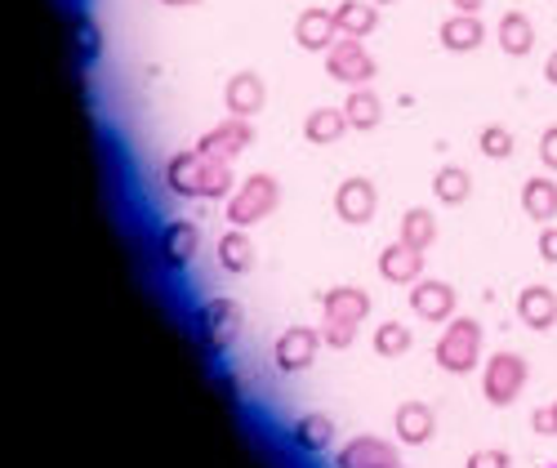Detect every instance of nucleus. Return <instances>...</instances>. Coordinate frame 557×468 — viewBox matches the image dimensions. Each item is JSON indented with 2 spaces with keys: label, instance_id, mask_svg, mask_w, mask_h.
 Wrapping results in <instances>:
<instances>
[{
  "label": "nucleus",
  "instance_id": "obj_1",
  "mask_svg": "<svg viewBox=\"0 0 557 468\" xmlns=\"http://www.w3.org/2000/svg\"><path fill=\"white\" fill-rule=\"evenodd\" d=\"M482 340L486 335H482V321L478 317H450L446 331L437 335L433 357H437V366L446 374H473L478 361H482Z\"/></svg>",
  "mask_w": 557,
  "mask_h": 468
},
{
  "label": "nucleus",
  "instance_id": "obj_2",
  "mask_svg": "<svg viewBox=\"0 0 557 468\" xmlns=\"http://www.w3.org/2000/svg\"><path fill=\"white\" fill-rule=\"evenodd\" d=\"M276 206H282V183H276V174H246L242 183H237V193L227 197V206H223V214H227V223L232 227H255L259 219H268Z\"/></svg>",
  "mask_w": 557,
  "mask_h": 468
},
{
  "label": "nucleus",
  "instance_id": "obj_3",
  "mask_svg": "<svg viewBox=\"0 0 557 468\" xmlns=\"http://www.w3.org/2000/svg\"><path fill=\"white\" fill-rule=\"evenodd\" d=\"M527 380H531V366H527L522 353H508V348L491 353L486 366H482V397L491 406H513L522 397Z\"/></svg>",
  "mask_w": 557,
  "mask_h": 468
},
{
  "label": "nucleus",
  "instance_id": "obj_4",
  "mask_svg": "<svg viewBox=\"0 0 557 468\" xmlns=\"http://www.w3.org/2000/svg\"><path fill=\"white\" fill-rule=\"evenodd\" d=\"M375 72H380V63L370 59V50L357 40V36H339L331 50H326V76L331 81H339V85H370L375 81Z\"/></svg>",
  "mask_w": 557,
  "mask_h": 468
},
{
  "label": "nucleus",
  "instance_id": "obj_5",
  "mask_svg": "<svg viewBox=\"0 0 557 468\" xmlns=\"http://www.w3.org/2000/svg\"><path fill=\"white\" fill-rule=\"evenodd\" d=\"M197 335H201V344H206L210 353L232 348V344H237V335H242V308L232 304V299H210V304H201V312H197Z\"/></svg>",
  "mask_w": 557,
  "mask_h": 468
},
{
  "label": "nucleus",
  "instance_id": "obj_6",
  "mask_svg": "<svg viewBox=\"0 0 557 468\" xmlns=\"http://www.w3.org/2000/svg\"><path fill=\"white\" fill-rule=\"evenodd\" d=\"M375 210H380V187L370 183L366 174H348L335 187V214H339V223L366 227L370 219H375Z\"/></svg>",
  "mask_w": 557,
  "mask_h": 468
},
{
  "label": "nucleus",
  "instance_id": "obj_7",
  "mask_svg": "<svg viewBox=\"0 0 557 468\" xmlns=\"http://www.w3.org/2000/svg\"><path fill=\"white\" fill-rule=\"evenodd\" d=\"M255 144V125H250V116H232L227 112V121H219L214 130H206L201 134V152L206 157H214V161H237L246 148Z\"/></svg>",
  "mask_w": 557,
  "mask_h": 468
},
{
  "label": "nucleus",
  "instance_id": "obj_8",
  "mask_svg": "<svg viewBox=\"0 0 557 468\" xmlns=\"http://www.w3.org/2000/svg\"><path fill=\"white\" fill-rule=\"evenodd\" d=\"M455 304H459V295H455L450 281L420 276L410 286V312L420 317V321H450L455 317Z\"/></svg>",
  "mask_w": 557,
  "mask_h": 468
},
{
  "label": "nucleus",
  "instance_id": "obj_9",
  "mask_svg": "<svg viewBox=\"0 0 557 468\" xmlns=\"http://www.w3.org/2000/svg\"><path fill=\"white\" fill-rule=\"evenodd\" d=\"M317 348H321V331H312V325H290V331L276 340L272 361H276V370L299 374V370H308L317 361Z\"/></svg>",
  "mask_w": 557,
  "mask_h": 468
},
{
  "label": "nucleus",
  "instance_id": "obj_10",
  "mask_svg": "<svg viewBox=\"0 0 557 468\" xmlns=\"http://www.w3.org/2000/svg\"><path fill=\"white\" fill-rule=\"evenodd\" d=\"M268 103V81L259 72H232L223 85V108L232 116H259Z\"/></svg>",
  "mask_w": 557,
  "mask_h": 468
},
{
  "label": "nucleus",
  "instance_id": "obj_11",
  "mask_svg": "<svg viewBox=\"0 0 557 468\" xmlns=\"http://www.w3.org/2000/svg\"><path fill=\"white\" fill-rule=\"evenodd\" d=\"M401 455H397V446L393 442H384V438H375V433H361V438H352V442H344L339 446V455H335V464L339 468H393Z\"/></svg>",
  "mask_w": 557,
  "mask_h": 468
},
{
  "label": "nucleus",
  "instance_id": "obj_12",
  "mask_svg": "<svg viewBox=\"0 0 557 468\" xmlns=\"http://www.w3.org/2000/svg\"><path fill=\"white\" fill-rule=\"evenodd\" d=\"M393 429L401 446H429L437 433V410L429 402H401L393 415Z\"/></svg>",
  "mask_w": 557,
  "mask_h": 468
},
{
  "label": "nucleus",
  "instance_id": "obj_13",
  "mask_svg": "<svg viewBox=\"0 0 557 468\" xmlns=\"http://www.w3.org/2000/svg\"><path fill=\"white\" fill-rule=\"evenodd\" d=\"M206 165H210V157L201 152V148H193V152H178V157H170L165 161V187L174 197H201V183H206Z\"/></svg>",
  "mask_w": 557,
  "mask_h": 468
},
{
  "label": "nucleus",
  "instance_id": "obj_14",
  "mask_svg": "<svg viewBox=\"0 0 557 468\" xmlns=\"http://www.w3.org/2000/svg\"><path fill=\"white\" fill-rule=\"evenodd\" d=\"M518 321L527 325V331H553L557 325V291L553 286H522L518 291Z\"/></svg>",
  "mask_w": 557,
  "mask_h": 468
},
{
  "label": "nucleus",
  "instance_id": "obj_15",
  "mask_svg": "<svg viewBox=\"0 0 557 468\" xmlns=\"http://www.w3.org/2000/svg\"><path fill=\"white\" fill-rule=\"evenodd\" d=\"M295 40H299V50L308 54H326L331 45L339 40V27H335V10H304L295 19Z\"/></svg>",
  "mask_w": 557,
  "mask_h": 468
},
{
  "label": "nucleus",
  "instance_id": "obj_16",
  "mask_svg": "<svg viewBox=\"0 0 557 468\" xmlns=\"http://www.w3.org/2000/svg\"><path fill=\"white\" fill-rule=\"evenodd\" d=\"M380 276L393 281V286H414L424 276V250H414L406 242H388L380 250Z\"/></svg>",
  "mask_w": 557,
  "mask_h": 468
},
{
  "label": "nucleus",
  "instance_id": "obj_17",
  "mask_svg": "<svg viewBox=\"0 0 557 468\" xmlns=\"http://www.w3.org/2000/svg\"><path fill=\"white\" fill-rule=\"evenodd\" d=\"M437 36H442V50H450V54H473V50H482V40H486V23H482V14H450L442 27H437Z\"/></svg>",
  "mask_w": 557,
  "mask_h": 468
},
{
  "label": "nucleus",
  "instance_id": "obj_18",
  "mask_svg": "<svg viewBox=\"0 0 557 468\" xmlns=\"http://www.w3.org/2000/svg\"><path fill=\"white\" fill-rule=\"evenodd\" d=\"M370 308H375V299H370L361 286H331L321 295V317H335L348 325H361L370 317Z\"/></svg>",
  "mask_w": 557,
  "mask_h": 468
},
{
  "label": "nucleus",
  "instance_id": "obj_19",
  "mask_svg": "<svg viewBox=\"0 0 557 468\" xmlns=\"http://www.w3.org/2000/svg\"><path fill=\"white\" fill-rule=\"evenodd\" d=\"M197 250H201V227L197 223L178 219V223H170L161 232V259H165V268H188L197 259Z\"/></svg>",
  "mask_w": 557,
  "mask_h": 468
},
{
  "label": "nucleus",
  "instance_id": "obj_20",
  "mask_svg": "<svg viewBox=\"0 0 557 468\" xmlns=\"http://www.w3.org/2000/svg\"><path fill=\"white\" fill-rule=\"evenodd\" d=\"M495 40H499V50H504L508 59H527V54L535 50V23H531L527 14H518V10H508V14H499V23H495Z\"/></svg>",
  "mask_w": 557,
  "mask_h": 468
},
{
  "label": "nucleus",
  "instance_id": "obj_21",
  "mask_svg": "<svg viewBox=\"0 0 557 468\" xmlns=\"http://www.w3.org/2000/svg\"><path fill=\"white\" fill-rule=\"evenodd\" d=\"M522 210H527V219H535L540 227L553 223V219H557V178L531 174V178L522 183Z\"/></svg>",
  "mask_w": 557,
  "mask_h": 468
},
{
  "label": "nucleus",
  "instance_id": "obj_22",
  "mask_svg": "<svg viewBox=\"0 0 557 468\" xmlns=\"http://www.w3.org/2000/svg\"><path fill=\"white\" fill-rule=\"evenodd\" d=\"M219 268L232 272V276H246L255 268V242H250V232L246 227H227L223 237H219Z\"/></svg>",
  "mask_w": 557,
  "mask_h": 468
},
{
  "label": "nucleus",
  "instance_id": "obj_23",
  "mask_svg": "<svg viewBox=\"0 0 557 468\" xmlns=\"http://www.w3.org/2000/svg\"><path fill=\"white\" fill-rule=\"evenodd\" d=\"M344 116H348V125L352 130H361V134H370L380 121H384V99L370 85H352L348 89V99H344Z\"/></svg>",
  "mask_w": 557,
  "mask_h": 468
},
{
  "label": "nucleus",
  "instance_id": "obj_24",
  "mask_svg": "<svg viewBox=\"0 0 557 468\" xmlns=\"http://www.w3.org/2000/svg\"><path fill=\"white\" fill-rule=\"evenodd\" d=\"M348 130H352V125H348L344 108H312V112L304 116V138H308V144H317V148L339 144Z\"/></svg>",
  "mask_w": 557,
  "mask_h": 468
},
{
  "label": "nucleus",
  "instance_id": "obj_25",
  "mask_svg": "<svg viewBox=\"0 0 557 468\" xmlns=\"http://www.w3.org/2000/svg\"><path fill=\"white\" fill-rule=\"evenodd\" d=\"M335 27H339V36H357V40H366L370 32L380 27V5L375 0H339L335 5Z\"/></svg>",
  "mask_w": 557,
  "mask_h": 468
},
{
  "label": "nucleus",
  "instance_id": "obj_26",
  "mask_svg": "<svg viewBox=\"0 0 557 468\" xmlns=\"http://www.w3.org/2000/svg\"><path fill=\"white\" fill-rule=\"evenodd\" d=\"M401 232H397V242H406V246H414V250H433L437 246V214L433 210H424V206H410L406 214H401V223H397Z\"/></svg>",
  "mask_w": 557,
  "mask_h": 468
},
{
  "label": "nucleus",
  "instance_id": "obj_27",
  "mask_svg": "<svg viewBox=\"0 0 557 468\" xmlns=\"http://www.w3.org/2000/svg\"><path fill=\"white\" fill-rule=\"evenodd\" d=\"M433 197L442 206H463V201L473 197V174L463 170V165H442L433 174Z\"/></svg>",
  "mask_w": 557,
  "mask_h": 468
},
{
  "label": "nucleus",
  "instance_id": "obj_28",
  "mask_svg": "<svg viewBox=\"0 0 557 468\" xmlns=\"http://www.w3.org/2000/svg\"><path fill=\"white\" fill-rule=\"evenodd\" d=\"M331 442H335V419L331 415H304L295 424V446L308 451V455L331 451Z\"/></svg>",
  "mask_w": 557,
  "mask_h": 468
},
{
  "label": "nucleus",
  "instance_id": "obj_29",
  "mask_svg": "<svg viewBox=\"0 0 557 468\" xmlns=\"http://www.w3.org/2000/svg\"><path fill=\"white\" fill-rule=\"evenodd\" d=\"M370 344H375L380 357H406L414 348V335H410L406 321H380L375 335H370Z\"/></svg>",
  "mask_w": 557,
  "mask_h": 468
},
{
  "label": "nucleus",
  "instance_id": "obj_30",
  "mask_svg": "<svg viewBox=\"0 0 557 468\" xmlns=\"http://www.w3.org/2000/svg\"><path fill=\"white\" fill-rule=\"evenodd\" d=\"M478 148H482V157H491V161H508V157L518 152V138L508 134V125H482Z\"/></svg>",
  "mask_w": 557,
  "mask_h": 468
},
{
  "label": "nucleus",
  "instance_id": "obj_31",
  "mask_svg": "<svg viewBox=\"0 0 557 468\" xmlns=\"http://www.w3.org/2000/svg\"><path fill=\"white\" fill-rule=\"evenodd\" d=\"M352 340H357V325H348V321H335V317H321V344H331V348H352Z\"/></svg>",
  "mask_w": 557,
  "mask_h": 468
},
{
  "label": "nucleus",
  "instance_id": "obj_32",
  "mask_svg": "<svg viewBox=\"0 0 557 468\" xmlns=\"http://www.w3.org/2000/svg\"><path fill=\"white\" fill-rule=\"evenodd\" d=\"M463 464H469V468H508V464H513V455H508V451H473Z\"/></svg>",
  "mask_w": 557,
  "mask_h": 468
},
{
  "label": "nucleus",
  "instance_id": "obj_33",
  "mask_svg": "<svg viewBox=\"0 0 557 468\" xmlns=\"http://www.w3.org/2000/svg\"><path fill=\"white\" fill-rule=\"evenodd\" d=\"M540 161H544V170L557 174V125H548V130L540 134Z\"/></svg>",
  "mask_w": 557,
  "mask_h": 468
},
{
  "label": "nucleus",
  "instance_id": "obj_34",
  "mask_svg": "<svg viewBox=\"0 0 557 468\" xmlns=\"http://www.w3.org/2000/svg\"><path fill=\"white\" fill-rule=\"evenodd\" d=\"M535 250H540V259H544V263H557V227H553V223H544V227H540Z\"/></svg>",
  "mask_w": 557,
  "mask_h": 468
},
{
  "label": "nucleus",
  "instance_id": "obj_35",
  "mask_svg": "<svg viewBox=\"0 0 557 468\" xmlns=\"http://www.w3.org/2000/svg\"><path fill=\"white\" fill-rule=\"evenodd\" d=\"M531 429H535L540 438H557V424H553V406H535V410H531Z\"/></svg>",
  "mask_w": 557,
  "mask_h": 468
},
{
  "label": "nucleus",
  "instance_id": "obj_36",
  "mask_svg": "<svg viewBox=\"0 0 557 468\" xmlns=\"http://www.w3.org/2000/svg\"><path fill=\"white\" fill-rule=\"evenodd\" d=\"M450 5H455L459 14H482V5H486V0H450Z\"/></svg>",
  "mask_w": 557,
  "mask_h": 468
},
{
  "label": "nucleus",
  "instance_id": "obj_37",
  "mask_svg": "<svg viewBox=\"0 0 557 468\" xmlns=\"http://www.w3.org/2000/svg\"><path fill=\"white\" fill-rule=\"evenodd\" d=\"M544 81H548V85L557 89V50H553V54L544 59Z\"/></svg>",
  "mask_w": 557,
  "mask_h": 468
},
{
  "label": "nucleus",
  "instance_id": "obj_38",
  "mask_svg": "<svg viewBox=\"0 0 557 468\" xmlns=\"http://www.w3.org/2000/svg\"><path fill=\"white\" fill-rule=\"evenodd\" d=\"M161 5H174V10H183V5H201V0H161Z\"/></svg>",
  "mask_w": 557,
  "mask_h": 468
},
{
  "label": "nucleus",
  "instance_id": "obj_39",
  "mask_svg": "<svg viewBox=\"0 0 557 468\" xmlns=\"http://www.w3.org/2000/svg\"><path fill=\"white\" fill-rule=\"evenodd\" d=\"M375 5H397V0H375Z\"/></svg>",
  "mask_w": 557,
  "mask_h": 468
},
{
  "label": "nucleus",
  "instance_id": "obj_40",
  "mask_svg": "<svg viewBox=\"0 0 557 468\" xmlns=\"http://www.w3.org/2000/svg\"><path fill=\"white\" fill-rule=\"evenodd\" d=\"M553 424H557V402H553Z\"/></svg>",
  "mask_w": 557,
  "mask_h": 468
}]
</instances>
